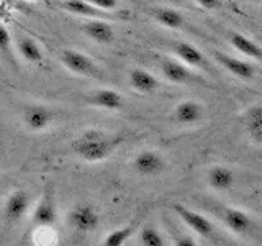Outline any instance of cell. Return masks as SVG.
<instances>
[{"instance_id": "19", "label": "cell", "mask_w": 262, "mask_h": 246, "mask_svg": "<svg viewBox=\"0 0 262 246\" xmlns=\"http://www.w3.org/2000/svg\"><path fill=\"white\" fill-rule=\"evenodd\" d=\"M152 18L158 22L161 27L167 30H180L185 25V15L172 7H156L149 13Z\"/></svg>"}, {"instance_id": "13", "label": "cell", "mask_w": 262, "mask_h": 246, "mask_svg": "<svg viewBox=\"0 0 262 246\" xmlns=\"http://www.w3.org/2000/svg\"><path fill=\"white\" fill-rule=\"evenodd\" d=\"M30 210V195L23 189H16L7 195L4 202V217L8 223L20 221Z\"/></svg>"}, {"instance_id": "18", "label": "cell", "mask_w": 262, "mask_h": 246, "mask_svg": "<svg viewBox=\"0 0 262 246\" xmlns=\"http://www.w3.org/2000/svg\"><path fill=\"white\" fill-rule=\"evenodd\" d=\"M244 128L248 131L251 141L260 146L262 145V107L260 104H252L244 112Z\"/></svg>"}, {"instance_id": "9", "label": "cell", "mask_w": 262, "mask_h": 246, "mask_svg": "<svg viewBox=\"0 0 262 246\" xmlns=\"http://www.w3.org/2000/svg\"><path fill=\"white\" fill-rule=\"evenodd\" d=\"M172 53L176 54V59L184 63L193 71H210V61L205 53L195 45L188 41H176L172 45Z\"/></svg>"}, {"instance_id": "8", "label": "cell", "mask_w": 262, "mask_h": 246, "mask_svg": "<svg viewBox=\"0 0 262 246\" xmlns=\"http://www.w3.org/2000/svg\"><path fill=\"white\" fill-rule=\"evenodd\" d=\"M218 217L225 223L226 228L231 230L233 233L237 235H248L252 233L256 228V221L249 215L248 212L236 207H228V205H220L218 207Z\"/></svg>"}, {"instance_id": "25", "label": "cell", "mask_w": 262, "mask_h": 246, "mask_svg": "<svg viewBox=\"0 0 262 246\" xmlns=\"http://www.w3.org/2000/svg\"><path fill=\"white\" fill-rule=\"evenodd\" d=\"M139 243H141V246H166L164 236L154 227H144L141 230V233H139Z\"/></svg>"}, {"instance_id": "12", "label": "cell", "mask_w": 262, "mask_h": 246, "mask_svg": "<svg viewBox=\"0 0 262 246\" xmlns=\"http://www.w3.org/2000/svg\"><path fill=\"white\" fill-rule=\"evenodd\" d=\"M89 105L95 107V109L106 110V112H120L126 107V100L118 90L110 87H102L94 90L87 98Z\"/></svg>"}, {"instance_id": "24", "label": "cell", "mask_w": 262, "mask_h": 246, "mask_svg": "<svg viewBox=\"0 0 262 246\" xmlns=\"http://www.w3.org/2000/svg\"><path fill=\"white\" fill-rule=\"evenodd\" d=\"M0 56L4 57V61L15 64L13 56V39L10 31H8L2 23H0Z\"/></svg>"}, {"instance_id": "23", "label": "cell", "mask_w": 262, "mask_h": 246, "mask_svg": "<svg viewBox=\"0 0 262 246\" xmlns=\"http://www.w3.org/2000/svg\"><path fill=\"white\" fill-rule=\"evenodd\" d=\"M135 230H136L135 225H125V227L115 228L105 236L102 246H125L126 241L133 236Z\"/></svg>"}, {"instance_id": "20", "label": "cell", "mask_w": 262, "mask_h": 246, "mask_svg": "<svg viewBox=\"0 0 262 246\" xmlns=\"http://www.w3.org/2000/svg\"><path fill=\"white\" fill-rule=\"evenodd\" d=\"M16 53L21 57L23 61H27L30 64H41L45 61V51L43 48L38 45L36 39H33L30 36H18L15 41Z\"/></svg>"}, {"instance_id": "15", "label": "cell", "mask_w": 262, "mask_h": 246, "mask_svg": "<svg viewBox=\"0 0 262 246\" xmlns=\"http://www.w3.org/2000/svg\"><path fill=\"white\" fill-rule=\"evenodd\" d=\"M82 33L98 45H110L115 41V30L110 22H105L103 18L87 20L82 25Z\"/></svg>"}, {"instance_id": "27", "label": "cell", "mask_w": 262, "mask_h": 246, "mask_svg": "<svg viewBox=\"0 0 262 246\" xmlns=\"http://www.w3.org/2000/svg\"><path fill=\"white\" fill-rule=\"evenodd\" d=\"M85 2L98 8L100 12H113L118 8V0H85Z\"/></svg>"}, {"instance_id": "3", "label": "cell", "mask_w": 262, "mask_h": 246, "mask_svg": "<svg viewBox=\"0 0 262 246\" xmlns=\"http://www.w3.org/2000/svg\"><path fill=\"white\" fill-rule=\"evenodd\" d=\"M59 61L69 72L80 77H97L100 74L98 64L85 53L79 51V49H72V48L61 49Z\"/></svg>"}, {"instance_id": "1", "label": "cell", "mask_w": 262, "mask_h": 246, "mask_svg": "<svg viewBox=\"0 0 262 246\" xmlns=\"http://www.w3.org/2000/svg\"><path fill=\"white\" fill-rule=\"evenodd\" d=\"M125 141V136L100 128H87L71 143L72 151L85 162H102Z\"/></svg>"}, {"instance_id": "28", "label": "cell", "mask_w": 262, "mask_h": 246, "mask_svg": "<svg viewBox=\"0 0 262 246\" xmlns=\"http://www.w3.org/2000/svg\"><path fill=\"white\" fill-rule=\"evenodd\" d=\"M172 240H174V246H199V243L195 241V238L187 233L176 232L172 235Z\"/></svg>"}, {"instance_id": "7", "label": "cell", "mask_w": 262, "mask_h": 246, "mask_svg": "<svg viewBox=\"0 0 262 246\" xmlns=\"http://www.w3.org/2000/svg\"><path fill=\"white\" fill-rule=\"evenodd\" d=\"M172 212H174L180 218V221L185 223L193 233L200 235L203 238H211L215 235V225H213L210 218L205 217L203 213L184 207L182 203H172Z\"/></svg>"}, {"instance_id": "11", "label": "cell", "mask_w": 262, "mask_h": 246, "mask_svg": "<svg viewBox=\"0 0 262 246\" xmlns=\"http://www.w3.org/2000/svg\"><path fill=\"white\" fill-rule=\"evenodd\" d=\"M68 220L69 225L79 233H90L100 225V215L89 203H79L76 207H72L68 215Z\"/></svg>"}, {"instance_id": "10", "label": "cell", "mask_w": 262, "mask_h": 246, "mask_svg": "<svg viewBox=\"0 0 262 246\" xmlns=\"http://www.w3.org/2000/svg\"><path fill=\"white\" fill-rule=\"evenodd\" d=\"M172 118L180 127H193L205 120V105L195 98H184L176 104Z\"/></svg>"}, {"instance_id": "26", "label": "cell", "mask_w": 262, "mask_h": 246, "mask_svg": "<svg viewBox=\"0 0 262 246\" xmlns=\"http://www.w3.org/2000/svg\"><path fill=\"white\" fill-rule=\"evenodd\" d=\"M36 246H56L57 235L54 232V227H38V230L33 235Z\"/></svg>"}, {"instance_id": "5", "label": "cell", "mask_w": 262, "mask_h": 246, "mask_svg": "<svg viewBox=\"0 0 262 246\" xmlns=\"http://www.w3.org/2000/svg\"><path fill=\"white\" fill-rule=\"evenodd\" d=\"M131 168L138 176L143 177H154L162 174L167 168V161L164 158L161 151L156 150H143L138 154H135L133 161H131Z\"/></svg>"}, {"instance_id": "6", "label": "cell", "mask_w": 262, "mask_h": 246, "mask_svg": "<svg viewBox=\"0 0 262 246\" xmlns=\"http://www.w3.org/2000/svg\"><path fill=\"white\" fill-rule=\"evenodd\" d=\"M21 120L30 131L41 133L56 121V112L45 104H30L28 107H25Z\"/></svg>"}, {"instance_id": "29", "label": "cell", "mask_w": 262, "mask_h": 246, "mask_svg": "<svg viewBox=\"0 0 262 246\" xmlns=\"http://www.w3.org/2000/svg\"><path fill=\"white\" fill-rule=\"evenodd\" d=\"M193 2L202 7L203 10H208V12H213V10H218L223 5V0H193Z\"/></svg>"}, {"instance_id": "2", "label": "cell", "mask_w": 262, "mask_h": 246, "mask_svg": "<svg viewBox=\"0 0 262 246\" xmlns=\"http://www.w3.org/2000/svg\"><path fill=\"white\" fill-rule=\"evenodd\" d=\"M159 69L162 77L170 84L176 86H193V84H205L203 77L199 72L190 69L184 63H180L176 57H162L159 61Z\"/></svg>"}, {"instance_id": "4", "label": "cell", "mask_w": 262, "mask_h": 246, "mask_svg": "<svg viewBox=\"0 0 262 246\" xmlns=\"http://www.w3.org/2000/svg\"><path fill=\"white\" fill-rule=\"evenodd\" d=\"M213 59L226 72L241 80H254L257 76V63H252L249 59H243V57H236L221 51H213Z\"/></svg>"}, {"instance_id": "16", "label": "cell", "mask_w": 262, "mask_h": 246, "mask_svg": "<svg viewBox=\"0 0 262 246\" xmlns=\"http://www.w3.org/2000/svg\"><path fill=\"white\" fill-rule=\"evenodd\" d=\"M228 43L231 45L233 49H236L237 53H241L244 57H248L249 61L259 63L262 57V49L259 43H256L252 38L246 36L244 33L239 31H231L228 35Z\"/></svg>"}, {"instance_id": "14", "label": "cell", "mask_w": 262, "mask_h": 246, "mask_svg": "<svg viewBox=\"0 0 262 246\" xmlns=\"http://www.w3.org/2000/svg\"><path fill=\"white\" fill-rule=\"evenodd\" d=\"M57 209L53 192L45 191L39 202L31 212V221L36 227H54L57 223Z\"/></svg>"}, {"instance_id": "21", "label": "cell", "mask_w": 262, "mask_h": 246, "mask_svg": "<svg viewBox=\"0 0 262 246\" xmlns=\"http://www.w3.org/2000/svg\"><path fill=\"white\" fill-rule=\"evenodd\" d=\"M129 86L139 94H152L161 87V82L152 72L136 68L129 72Z\"/></svg>"}, {"instance_id": "17", "label": "cell", "mask_w": 262, "mask_h": 246, "mask_svg": "<svg viewBox=\"0 0 262 246\" xmlns=\"http://www.w3.org/2000/svg\"><path fill=\"white\" fill-rule=\"evenodd\" d=\"M208 186L213 191L218 192H226L229 189H233L236 184V174L231 168L225 166V164H215L208 169Z\"/></svg>"}, {"instance_id": "22", "label": "cell", "mask_w": 262, "mask_h": 246, "mask_svg": "<svg viewBox=\"0 0 262 246\" xmlns=\"http://www.w3.org/2000/svg\"><path fill=\"white\" fill-rule=\"evenodd\" d=\"M61 8L74 16H82V18H87V20L103 18V15H105V12H100L98 8L87 4L85 0H62Z\"/></svg>"}]
</instances>
